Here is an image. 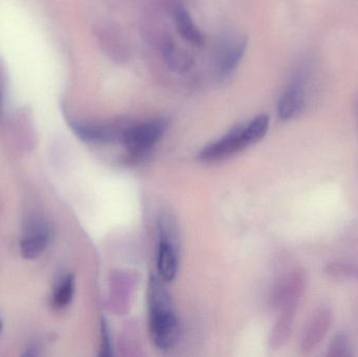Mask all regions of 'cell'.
<instances>
[{"mask_svg":"<svg viewBox=\"0 0 358 357\" xmlns=\"http://www.w3.org/2000/svg\"><path fill=\"white\" fill-rule=\"evenodd\" d=\"M250 146L245 136V125H238L216 142L204 147L199 153L202 161H216L231 156Z\"/></svg>","mask_w":358,"mask_h":357,"instance_id":"5b68a950","label":"cell"},{"mask_svg":"<svg viewBox=\"0 0 358 357\" xmlns=\"http://www.w3.org/2000/svg\"><path fill=\"white\" fill-rule=\"evenodd\" d=\"M307 287L306 272L302 268L290 270L275 285L273 301L278 308L298 306Z\"/></svg>","mask_w":358,"mask_h":357,"instance_id":"277c9868","label":"cell"},{"mask_svg":"<svg viewBox=\"0 0 358 357\" xmlns=\"http://www.w3.org/2000/svg\"><path fill=\"white\" fill-rule=\"evenodd\" d=\"M80 140L92 144H107V143L122 142L124 130L127 127L126 123H111L105 125L71 122L69 123Z\"/></svg>","mask_w":358,"mask_h":357,"instance_id":"52a82bcc","label":"cell"},{"mask_svg":"<svg viewBox=\"0 0 358 357\" xmlns=\"http://www.w3.org/2000/svg\"><path fill=\"white\" fill-rule=\"evenodd\" d=\"M357 122H358V98H357Z\"/></svg>","mask_w":358,"mask_h":357,"instance_id":"ffe728a7","label":"cell"},{"mask_svg":"<svg viewBox=\"0 0 358 357\" xmlns=\"http://www.w3.org/2000/svg\"><path fill=\"white\" fill-rule=\"evenodd\" d=\"M281 316L278 319L271 335V346L273 349L285 345L292 333V325L296 318V306L281 309Z\"/></svg>","mask_w":358,"mask_h":357,"instance_id":"7c38bea8","label":"cell"},{"mask_svg":"<svg viewBox=\"0 0 358 357\" xmlns=\"http://www.w3.org/2000/svg\"><path fill=\"white\" fill-rule=\"evenodd\" d=\"M246 48H248L246 37H236L224 42L217 52L216 62H215L218 75L222 77L231 75L243 58Z\"/></svg>","mask_w":358,"mask_h":357,"instance_id":"30bf717a","label":"cell"},{"mask_svg":"<svg viewBox=\"0 0 358 357\" xmlns=\"http://www.w3.org/2000/svg\"><path fill=\"white\" fill-rule=\"evenodd\" d=\"M332 322L334 312L329 307H322L315 310L303 333L301 350L305 354L313 351L329 333Z\"/></svg>","mask_w":358,"mask_h":357,"instance_id":"ba28073f","label":"cell"},{"mask_svg":"<svg viewBox=\"0 0 358 357\" xmlns=\"http://www.w3.org/2000/svg\"><path fill=\"white\" fill-rule=\"evenodd\" d=\"M271 119L267 115H260L245 124V136L250 146L257 144L266 136Z\"/></svg>","mask_w":358,"mask_h":357,"instance_id":"2e32d148","label":"cell"},{"mask_svg":"<svg viewBox=\"0 0 358 357\" xmlns=\"http://www.w3.org/2000/svg\"><path fill=\"white\" fill-rule=\"evenodd\" d=\"M306 73H299L286 87L278 103V115L282 121L296 119L304 112L307 104Z\"/></svg>","mask_w":358,"mask_h":357,"instance_id":"8992f818","label":"cell"},{"mask_svg":"<svg viewBox=\"0 0 358 357\" xmlns=\"http://www.w3.org/2000/svg\"><path fill=\"white\" fill-rule=\"evenodd\" d=\"M173 17L176 29L185 41L195 46H201L204 43L203 35L182 4L176 3L173 6Z\"/></svg>","mask_w":358,"mask_h":357,"instance_id":"8fae6325","label":"cell"},{"mask_svg":"<svg viewBox=\"0 0 358 357\" xmlns=\"http://www.w3.org/2000/svg\"><path fill=\"white\" fill-rule=\"evenodd\" d=\"M148 298L153 342L159 350H170L178 342V321L165 281L159 275H151Z\"/></svg>","mask_w":358,"mask_h":357,"instance_id":"6da1fadb","label":"cell"},{"mask_svg":"<svg viewBox=\"0 0 358 357\" xmlns=\"http://www.w3.org/2000/svg\"><path fill=\"white\" fill-rule=\"evenodd\" d=\"M350 340L345 333H336L330 342L327 356L330 357H344L352 356Z\"/></svg>","mask_w":358,"mask_h":357,"instance_id":"e0dca14e","label":"cell"},{"mask_svg":"<svg viewBox=\"0 0 358 357\" xmlns=\"http://www.w3.org/2000/svg\"><path fill=\"white\" fill-rule=\"evenodd\" d=\"M167 127L168 121L165 119H155L144 123L127 125L121 143L127 149L130 159L140 161L144 159L165 133Z\"/></svg>","mask_w":358,"mask_h":357,"instance_id":"7a4b0ae2","label":"cell"},{"mask_svg":"<svg viewBox=\"0 0 358 357\" xmlns=\"http://www.w3.org/2000/svg\"><path fill=\"white\" fill-rule=\"evenodd\" d=\"M157 274L165 282H171L178 272V242L176 224L168 216L159 221Z\"/></svg>","mask_w":358,"mask_h":357,"instance_id":"3957f363","label":"cell"},{"mask_svg":"<svg viewBox=\"0 0 358 357\" xmlns=\"http://www.w3.org/2000/svg\"><path fill=\"white\" fill-rule=\"evenodd\" d=\"M73 293H75V279L73 275H67L59 282L55 289L52 295V306L56 309L66 307L73 300Z\"/></svg>","mask_w":358,"mask_h":357,"instance_id":"5bb4252c","label":"cell"},{"mask_svg":"<svg viewBox=\"0 0 358 357\" xmlns=\"http://www.w3.org/2000/svg\"><path fill=\"white\" fill-rule=\"evenodd\" d=\"M163 57L168 67L178 73H187L193 65V57L187 50L178 48L171 40L164 45Z\"/></svg>","mask_w":358,"mask_h":357,"instance_id":"4fadbf2b","label":"cell"},{"mask_svg":"<svg viewBox=\"0 0 358 357\" xmlns=\"http://www.w3.org/2000/svg\"><path fill=\"white\" fill-rule=\"evenodd\" d=\"M50 237L52 228L48 222L42 220L34 221L21 238L20 251L22 257L27 260L39 257L50 245Z\"/></svg>","mask_w":358,"mask_h":357,"instance_id":"9c48e42d","label":"cell"},{"mask_svg":"<svg viewBox=\"0 0 358 357\" xmlns=\"http://www.w3.org/2000/svg\"><path fill=\"white\" fill-rule=\"evenodd\" d=\"M324 272L328 277L336 280L358 282V264L349 263V262H329L326 264Z\"/></svg>","mask_w":358,"mask_h":357,"instance_id":"9a60e30c","label":"cell"},{"mask_svg":"<svg viewBox=\"0 0 358 357\" xmlns=\"http://www.w3.org/2000/svg\"><path fill=\"white\" fill-rule=\"evenodd\" d=\"M113 356V348H111L110 335H109L108 326L105 320L101 324V354L100 356L109 357Z\"/></svg>","mask_w":358,"mask_h":357,"instance_id":"ac0fdd59","label":"cell"},{"mask_svg":"<svg viewBox=\"0 0 358 357\" xmlns=\"http://www.w3.org/2000/svg\"><path fill=\"white\" fill-rule=\"evenodd\" d=\"M2 330V322L1 320H0V333H1Z\"/></svg>","mask_w":358,"mask_h":357,"instance_id":"44dd1931","label":"cell"},{"mask_svg":"<svg viewBox=\"0 0 358 357\" xmlns=\"http://www.w3.org/2000/svg\"><path fill=\"white\" fill-rule=\"evenodd\" d=\"M2 89H3V75L0 69V103H1Z\"/></svg>","mask_w":358,"mask_h":357,"instance_id":"d6986e66","label":"cell"}]
</instances>
